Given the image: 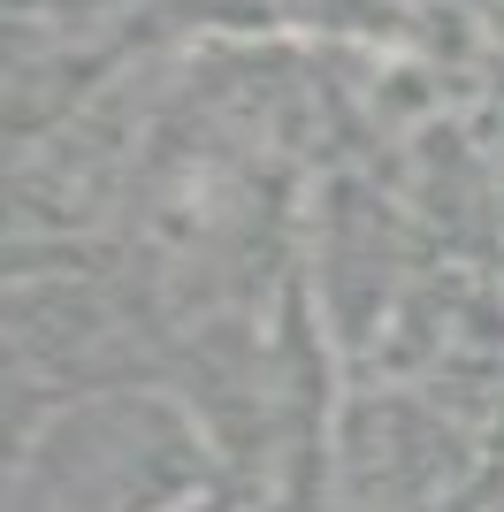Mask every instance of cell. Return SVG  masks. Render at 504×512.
Listing matches in <instances>:
<instances>
[{"mask_svg":"<svg viewBox=\"0 0 504 512\" xmlns=\"http://www.w3.org/2000/svg\"><path fill=\"white\" fill-rule=\"evenodd\" d=\"M39 474L54 505L69 512H153L176 505V490L199 474V444L168 406L115 398V406H84L54 436H39Z\"/></svg>","mask_w":504,"mask_h":512,"instance_id":"cell-1","label":"cell"},{"mask_svg":"<svg viewBox=\"0 0 504 512\" xmlns=\"http://www.w3.org/2000/svg\"><path fill=\"white\" fill-rule=\"evenodd\" d=\"M459 436L428 406L398 398V406H359L344 421V490L367 512H413L459 474Z\"/></svg>","mask_w":504,"mask_h":512,"instance_id":"cell-2","label":"cell"}]
</instances>
